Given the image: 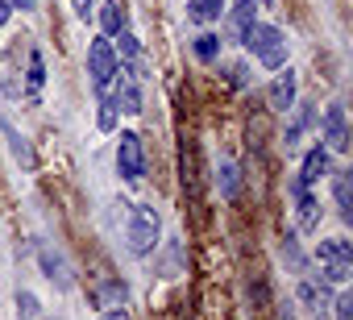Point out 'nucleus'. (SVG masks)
<instances>
[{"mask_svg": "<svg viewBox=\"0 0 353 320\" xmlns=\"http://www.w3.org/2000/svg\"><path fill=\"white\" fill-rule=\"evenodd\" d=\"M245 46L254 50V59L262 63V67H270V71H279L283 63H287V34L279 30V26H250V34H245Z\"/></svg>", "mask_w": 353, "mask_h": 320, "instance_id": "f257e3e1", "label": "nucleus"}, {"mask_svg": "<svg viewBox=\"0 0 353 320\" xmlns=\"http://www.w3.org/2000/svg\"><path fill=\"white\" fill-rule=\"evenodd\" d=\"M316 262H320V274L328 287H341L349 274H353V246L345 237H328L316 246Z\"/></svg>", "mask_w": 353, "mask_h": 320, "instance_id": "f03ea898", "label": "nucleus"}, {"mask_svg": "<svg viewBox=\"0 0 353 320\" xmlns=\"http://www.w3.org/2000/svg\"><path fill=\"white\" fill-rule=\"evenodd\" d=\"M158 233H162V217H158V208H150V204H133V212H129V250L133 254H150L154 246H158Z\"/></svg>", "mask_w": 353, "mask_h": 320, "instance_id": "7ed1b4c3", "label": "nucleus"}, {"mask_svg": "<svg viewBox=\"0 0 353 320\" xmlns=\"http://www.w3.org/2000/svg\"><path fill=\"white\" fill-rule=\"evenodd\" d=\"M88 75H92V88L104 96L117 79V54H112V42L108 38H96L88 46Z\"/></svg>", "mask_w": 353, "mask_h": 320, "instance_id": "20e7f679", "label": "nucleus"}, {"mask_svg": "<svg viewBox=\"0 0 353 320\" xmlns=\"http://www.w3.org/2000/svg\"><path fill=\"white\" fill-rule=\"evenodd\" d=\"M117 171H121V179H125V183H141V175H145L141 137H137L133 129H125V133H121V141H117Z\"/></svg>", "mask_w": 353, "mask_h": 320, "instance_id": "39448f33", "label": "nucleus"}, {"mask_svg": "<svg viewBox=\"0 0 353 320\" xmlns=\"http://www.w3.org/2000/svg\"><path fill=\"white\" fill-rule=\"evenodd\" d=\"M291 196H295V225H299L303 233H316V229H320V200L307 196V183H303V179L291 183Z\"/></svg>", "mask_w": 353, "mask_h": 320, "instance_id": "423d86ee", "label": "nucleus"}, {"mask_svg": "<svg viewBox=\"0 0 353 320\" xmlns=\"http://www.w3.org/2000/svg\"><path fill=\"white\" fill-rule=\"evenodd\" d=\"M324 141H328V150H336V154L349 150V121H345V108H341V104H328V108H324Z\"/></svg>", "mask_w": 353, "mask_h": 320, "instance_id": "0eeeda50", "label": "nucleus"}, {"mask_svg": "<svg viewBox=\"0 0 353 320\" xmlns=\"http://www.w3.org/2000/svg\"><path fill=\"white\" fill-rule=\"evenodd\" d=\"M112 83H117V96H112L117 108L137 117V112H141V88H137V75H129V71L117 67V79H112Z\"/></svg>", "mask_w": 353, "mask_h": 320, "instance_id": "6e6552de", "label": "nucleus"}, {"mask_svg": "<svg viewBox=\"0 0 353 320\" xmlns=\"http://www.w3.org/2000/svg\"><path fill=\"white\" fill-rule=\"evenodd\" d=\"M270 108H274V112L295 108V71H291V67L274 75V83H270Z\"/></svg>", "mask_w": 353, "mask_h": 320, "instance_id": "1a4fd4ad", "label": "nucleus"}, {"mask_svg": "<svg viewBox=\"0 0 353 320\" xmlns=\"http://www.w3.org/2000/svg\"><path fill=\"white\" fill-rule=\"evenodd\" d=\"M117 38H121V50H112V54H117V67L141 79V42H137L133 34H125V30H121Z\"/></svg>", "mask_w": 353, "mask_h": 320, "instance_id": "9d476101", "label": "nucleus"}, {"mask_svg": "<svg viewBox=\"0 0 353 320\" xmlns=\"http://www.w3.org/2000/svg\"><path fill=\"white\" fill-rule=\"evenodd\" d=\"M324 175H328V150H324V146H312V150L303 154L299 179H303V183H320Z\"/></svg>", "mask_w": 353, "mask_h": 320, "instance_id": "9b49d317", "label": "nucleus"}, {"mask_svg": "<svg viewBox=\"0 0 353 320\" xmlns=\"http://www.w3.org/2000/svg\"><path fill=\"white\" fill-rule=\"evenodd\" d=\"M332 196H336V212L349 221L353 217V171H341L332 179Z\"/></svg>", "mask_w": 353, "mask_h": 320, "instance_id": "f8f14e48", "label": "nucleus"}, {"mask_svg": "<svg viewBox=\"0 0 353 320\" xmlns=\"http://www.w3.org/2000/svg\"><path fill=\"white\" fill-rule=\"evenodd\" d=\"M254 17H258V5H254V0H237V5H233V34H237L241 42H245Z\"/></svg>", "mask_w": 353, "mask_h": 320, "instance_id": "ddd939ff", "label": "nucleus"}, {"mask_svg": "<svg viewBox=\"0 0 353 320\" xmlns=\"http://www.w3.org/2000/svg\"><path fill=\"white\" fill-rule=\"evenodd\" d=\"M100 26H104V38H117V34L125 30V9L117 5V0L100 5Z\"/></svg>", "mask_w": 353, "mask_h": 320, "instance_id": "4468645a", "label": "nucleus"}, {"mask_svg": "<svg viewBox=\"0 0 353 320\" xmlns=\"http://www.w3.org/2000/svg\"><path fill=\"white\" fill-rule=\"evenodd\" d=\"M42 270H46V279L50 283H59V287H71V274H67V262L54 254V250H42Z\"/></svg>", "mask_w": 353, "mask_h": 320, "instance_id": "2eb2a0df", "label": "nucleus"}, {"mask_svg": "<svg viewBox=\"0 0 353 320\" xmlns=\"http://www.w3.org/2000/svg\"><path fill=\"white\" fill-rule=\"evenodd\" d=\"M0 129H5V137L13 141V154H17V163H21V167H34V150H30V141H26V137H21V133H17V129L5 121V117H0Z\"/></svg>", "mask_w": 353, "mask_h": 320, "instance_id": "dca6fc26", "label": "nucleus"}, {"mask_svg": "<svg viewBox=\"0 0 353 320\" xmlns=\"http://www.w3.org/2000/svg\"><path fill=\"white\" fill-rule=\"evenodd\" d=\"M221 9H225V5H216V0H192V5H188V21L208 26V21L221 17Z\"/></svg>", "mask_w": 353, "mask_h": 320, "instance_id": "f3484780", "label": "nucleus"}, {"mask_svg": "<svg viewBox=\"0 0 353 320\" xmlns=\"http://www.w3.org/2000/svg\"><path fill=\"white\" fill-rule=\"evenodd\" d=\"M216 54H221V38H216V34H200V38H196V59L216 63Z\"/></svg>", "mask_w": 353, "mask_h": 320, "instance_id": "a211bd4d", "label": "nucleus"}, {"mask_svg": "<svg viewBox=\"0 0 353 320\" xmlns=\"http://www.w3.org/2000/svg\"><path fill=\"white\" fill-rule=\"evenodd\" d=\"M96 125H100L104 133H112V129H117V100H112L108 92L100 96V117H96Z\"/></svg>", "mask_w": 353, "mask_h": 320, "instance_id": "6ab92c4d", "label": "nucleus"}, {"mask_svg": "<svg viewBox=\"0 0 353 320\" xmlns=\"http://www.w3.org/2000/svg\"><path fill=\"white\" fill-rule=\"evenodd\" d=\"M237 192H241L237 167H233V163H225V167H221V196H225V200H237Z\"/></svg>", "mask_w": 353, "mask_h": 320, "instance_id": "aec40b11", "label": "nucleus"}, {"mask_svg": "<svg viewBox=\"0 0 353 320\" xmlns=\"http://www.w3.org/2000/svg\"><path fill=\"white\" fill-rule=\"evenodd\" d=\"M307 125H312V108H299V112H295V121H291V129H287V150L303 137V129H307Z\"/></svg>", "mask_w": 353, "mask_h": 320, "instance_id": "412c9836", "label": "nucleus"}, {"mask_svg": "<svg viewBox=\"0 0 353 320\" xmlns=\"http://www.w3.org/2000/svg\"><path fill=\"white\" fill-rule=\"evenodd\" d=\"M96 299H100V308H121V299H125V287H121V283H104V287L96 291Z\"/></svg>", "mask_w": 353, "mask_h": 320, "instance_id": "4be33fe9", "label": "nucleus"}, {"mask_svg": "<svg viewBox=\"0 0 353 320\" xmlns=\"http://www.w3.org/2000/svg\"><path fill=\"white\" fill-rule=\"evenodd\" d=\"M324 291H328L324 279H320V287H316V283H303V287H299V299H303L307 308H320V303H324Z\"/></svg>", "mask_w": 353, "mask_h": 320, "instance_id": "5701e85b", "label": "nucleus"}, {"mask_svg": "<svg viewBox=\"0 0 353 320\" xmlns=\"http://www.w3.org/2000/svg\"><path fill=\"white\" fill-rule=\"evenodd\" d=\"M17 308H21V320H42V303H38V295L21 291V295H17Z\"/></svg>", "mask_w": 353, "mask_h": 320, "instance_id": "b1692460", "label": "nucleus"}, {"mask_svg": "<svg viewBox=\"0 0 353 320\" xmlns=\"http://www.w3.org/2000/svg\"><path fill=\"white\" fill-rule=\"evenodd\" d=\"M42 83H46V63H42V54L34 50V54H30V88H34V96H38Z\"/></svg>", "mask_w": 353, "mask_h": 320, "instance_id": "393cba45", "label": "nucleus"}, {"mask_svg": "<svg viewBox=\"0 0 353 320\" xmlns=\"http://www.w3.org/2000/svg\"><path fill=\"white\" fill-rule=\"evenodd\" d=\"M332 308H336V320H353V295H349V291H341Z\"/></svg>", "mask_w": 353, "mask_h": 320, "instance_id": "a878e982", "label": "nucleus"}, {"mask_svg": "<svg viewBox=\"0 0 353 320\" xmlns=\"http://www.w3.org/2000/svg\"><path fill=\"white\" fill-rule=\"evenodd\" d=\"M229 83H233V88H245V83H250V67H245V63H233V67H229Z\"/></svg>", "mask_w": 353, "mask_h": 320, "instance_id": "bb28decb", "label": "nucleus"}, {"mask_svg": "<svg viewBox=\"0 0 353 320\" xmlns=\"http://www.w3.org/2000/svg\"><path fill=\"white\" fill-rule=\"evenodd\" d=\"M96 5H100V0H71L75 17H92V13H96Z\"/></svg>", "mask_w": 353, "mask_h": 320, "instance_id": "cd10ccee", "label": "nucleus"}, {"mask_svg": "<svg viewBox=\"0 0 353 320\" xmlns=\"http://www.w3.org/2000/svg\"><path fill=\"white\" fill-rule=\"evenodd\" d=\"M100 320H129V312H125V308H108Z\"/></svg>", "mask_w": 353, "mask_h": 320, "instance_id": "c85d7f7f", "label": "nucleus"}, {"mask_svg": "<svg viewBox=\"0 0 353 320\" xmlns=\"http://www.w3.org/2000/svg\"><path fill=\"white\" fill-rule=\"evenodd\" d=\"M9 9H13V5H5V0H0V26L9 21Z\"/></svg>", "mask_w": 353, "mask_h": 320, "instance_id": "c756f323", "label": "nucleus"}, {"mask_svg": "<svg viewBox=\"0 0 353 320\" xmlns=\"http://www.w3.org/2000/svg\"><path fill=\"white\" fill-rule=\"evenodd\" d=\"M216 5H225V0H216Z\"/></svg>", "mask_w": 353, "mask_h": 320, "instance_id": "7c9ffc66", "label": "nucleus"}]
</instances>
